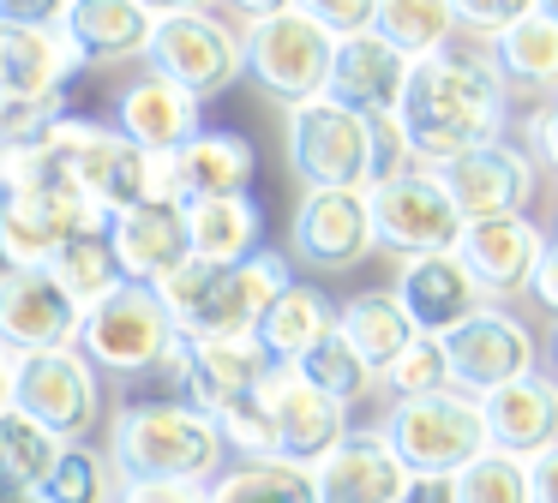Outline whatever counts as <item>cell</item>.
<instances>
[{
    "instance_id": "ee69618b",
    "label": "cell",
    "mask_w": 558,
    "mask_h": 503,
    "mask_svg": "<svg viewBox=\"0 0 558 503\" xmlns=\"http://www.w3.org/2000/svg\"><path fill=\"white\" fill-rule=\"evenodd\" d=\"M121 503H210V486H126Z\"/></svg>"
},
{
    "instance_id": "db71d44e",
    "label": "cell",
    "mask_w": 558,
    "mask_h": 503,
    "mask_svg": "<svg viewBox=\"0 0 558 503\" xmlns=\"http://www.w3.org/2000/svg\"><path fill=\"white\" fill-rule=\"evenodd\" d=\"M553 246H558V228H553Z\"/></svg>"
},
{
    "instance_id": "f6af8a7d",
    "label": "cell",
    "mask_w": 558,
    "mask_h": 503,
    "mask_svg": "<svg viewBox=\"0 0 558 503\" xmlns=\"http://www.w3.org/2000/svg\"><path fill=\"white\" fill-rule=\"evenodd\" d=\"M402 503H457V479H445V474H409Z\"/></svg>"
},
{
    "instance_id": "d4e9b609",
    "label": "cell",
    "mask_w": 558,
    "mask_h": 503,
    "mask_svg": "<svg viewBox=\"0 0 558 503\" xmlns=\"http://www.w3.org/2000/svg\"><path fill=\"white\" fill-rule=\"evenodd\" d=\"M318 503H402L409 491V467L385 450L378 431H354L330 462L313 467Z\"/></svg>"
},
{
    "instance_id": "277c9868",
    "label": "cell",
    "mask_w": 558,
    "mask_h": 503,
    "mask_svg": "<svg viewBox=\"0 0 558 503\" xmlns=\"http://www.w3.org/2000/svg\"><path fill=\"white\" fill-rule=\"evenodd\" d=\"M282 150L306 192H373L378 168V120L313 96L282 108Z\"/></svg>"
},
{
    "instance_id": "1f68e13d",
    "label": "cell",
    "mask_w": 558,
    "mask_h": 503,
    "mask_svg": "<svg viewBox=\"0 0 558 503\" xmlns=\"http://www.w3.org/2000/svg\"><path fill=\"white\" fill-rule=\"evenodd\" d=\"M373 30L385 36L402 60L421 66V60L445 54V48L457 42V7H445V0H390V7L373 12Z\"/></svg>"
},
{
    "instance_id": "b9f144b4",
    "label": "cell",
    "mask_w": 558,
    "mask_h": 503,
    "mask_svg": "<svg viewBox=\"0 0 558 503\" xmlns=\"http://www.w3.org/2000/svg\"><path fill=\"white\" fill-rule=\"evenodd\" d=\"M313 12H318V24H325L337 42H354V36L373 30V12L378 7H361V0H330V7H313Z\"/></svg>"
},
{
    "instance_id": "603a6c76",
    "label": "cell",
    "mask_w": 558,
    "mask_h": 503,
    "mask_svg": "<svg viewBox=\"0 0 558 503\" xmlns=\"http://www.w3.org/2000/svg\"><path fill=\"white\" fill-rule=\"evenodd\" d=\"M409 72H414V60H402L378 30H366V36H354V42H337L330 102L354 108V114H366V120H397Z\"/></svg>"
},
{
    "instance_id": "836d02e7",
    "label": "cell",
    "mask_w": 558,
    "mask_h": 503,
    "mask_svg": "<svg viewBox=\"0 0 558 503\" xmlns=\"http://www.w3.org/2000/svg\"><path fill=\"white\" fill-rule=\"evenodd\" d=\"M66 443L49 438L37 419H25L19 407L0 414V491H43V479L54 474Z\"/></svg>"
},
{
    "instance_id": "d6986e66",
    "label": "cell",
    "mask_w": 558,
    "mask_h": 503,
    "mask_svg": "<svg viewBox=\"0 0 558 503\" xmlns=\"http://www.w3.org/2000/svg\"><path fill=\"white\" fill-rule=\"evenodd\" d=\"M546 246H553V234H541L529 216H486V222L462 228L457 258L469 263V275L481 282V294L498 306V299H510V294H529Z\"/></svg>"
},
{
    "instance_id": "c3c4849f",
    "label": "cell",
    "mask_w": 558,
    "mask_h": 503,
    "mask_svg": "<svg viewBox=\"0 0 558 503\" xmlns=\"http://www.w3.org/2000/svg\"><path fill=\"white\" fill-rule=\"evenodd\" d=\"M7 407H13V354L0 347V414H7Z\"/></svg>"
},
{
    "instance_id": "cb8c5ba5",
    "label": "cell",
    "mask_w": 558,
    "mask_h": 503,
    "mask_svg": "<svg viewBox=\"0 0 558 503\" xmlns=\"http://www.w3.org/2000/svg\"><path fill=\"white\" fill-rule=\"evenodd\" d=\"M481 414H486L493 450L517 455V462H534L541 450L558 443V378L553 371H529V378L486 395Z\"/></svg>"
},
{
    "instance_id": "ab89813d",
    "label": "cell",
    "mask_w": 558,
    "mask_h": 503,
    "mask_svg": "<svg viewBox=\"0 0 558 503\" xmlns=\"http://www.w3.org/2000/svg\"><path fill=\"white\" fill-rule=\"evenodd\" d=\"M217 431H222V450H229L234 462H277V426H270L265 390L234 402V407H222Z\"/></svg>"
},
{
    "instance_id": "9a60e30c",
    "label": "cell",
    "mask_w": 558,
    "mask_h": 503,
    "mask_svg": "<svg viewBox=\"0 0 558 503\" xmlns=\"http://www.w3.org/2000/svg\"><path fill=\"white\" fill-rule=\"evenodd\" d=\"M265 407H270V426H277V462L306 467V474H313L318 462H330V455L354 438L349 407H337L325 390H313L294 366L270 371Z\"/></svg>"
},
{
    "instance_id": "f35d334b",
    "label": "cell",
    "mask_w": 558,
    "mask_h": 503,
    "mask_svg": "<svg viewBox=\"0 0 558 503\" xmlns=\"http://www.w3.org/2000/svg\"><path fill=\"white\" fill-rule=\"evenodd\" d=\"M457 503H534L529 462H517L505 450H486L474 467L457 474Z\"/></svg>"
},
{
    "instance_id": "60d3db41",
    "label": "cell",
    "mask_w": 558,
    "mask_h": 503,
    "mask_svg": "<svg viewBox=\"0 0 558 503\" xmlns=\"http://www.w3.org/2000/svg\"><path fill=\"white\" fill-rule=\"evenodd\" d=\"M378 390H390V402H409V395H438L450 390V359H445V342L433 335H414L409 354L378 378Z\"/></svg>"
},
{
    "instance_id": "4316f807",
    "label": "cell",
    "mask_w": 558,
    "mask_h": 503,
    "mask_svg": "<svg viewBox=\"0 0 558 503\" xmlns=\"http://www.w3.org/2000/svg\"><path fill=\"white\" fill-rule=\"evenodd\" d=\"M498 78L510 90H534L553 102L558 96V7H522V19L505 36L486 42Z\"/></svg>"
},
{
    "instance_id": "74e56055",
    "label": "cell",
    "mask_w": 558,
    "mask_h": 503,
    "mask_svg": "<svg viewBox=\"0 0 558 503\" xmlns=\"http://www.w3.org/2000/svg\"><path fill=\"white\" fill-rule=\"evenodd\" d=\"M294 371H301V378L313 383V390H325L337 407H354V402H366V395L378 390V378L366 371V359L354 354L349 342H342V330H330L325 342H318V347H313V354H306Z\"/></svg>"
},
{
    "instance_id": "681fc988",
    "label": "cell",
    "mask_w": 558,
    "mask_h": 503,
    "mask_svg": "<svg viewBox=\"0 0 558 503\" xmlns=\"http://www.w3.org/2000/svg\"><path fill=\"white\" fill-rule=\"evenodd\" d=\"M0 503H43L37 491H0Z\"/></svg>"
},
{
    "instance_id": "44dd1931",
    "label": "cell",
    "mask_w": 558,
    "mask_h": 503,
    "mask_svg": "<svg viewBox=\"0 0 558 503\" xmlns=\"http://www.w3.org/2000/svg\"><path fill=\"white\" fill-rule=\"evenodd\" d=\"M390 294H397L402 311H409L414 330L433 335V342H445V335L462 330V323H469L481 306H493L457 252H438V258H409L397 270V287H390Z\"/></svg>"
},
{
    "instance_id": "bcb514c9",
    "label": "cell",
    "mask_w": 558,
    "mask_h": 503,
    "mask_svg": "<svg viewBox=\"0 0 558 503\" xmlns=\"http://www.w3.org/2000/svg\"><path fill=\"white\" fill-rule=\"evenodd\" d=\"M529 486H534V503H558V443L529 462Z\"/></svg>"
},
{
    "instance_id": "6da1fadb",
    "label": "cell",
    "mask_w": 558,
    "mask_h": 503,
    "mask_svg": "<svg viewBox=\"0 0 558 503\" xmlns=\"http://www.w3.org/2000/svg\"><path fill=\"white\" fill-rule=\"evenodd\" d=\"M505 120H510V84L498 78L493 54L481 42L474 48L450 42L445 54L421 60L409 72V90H402L397 108V126L421 168H450L469 150L498 144Z\"/></svg>"
},
{
    "instance_id": "9c48e42d",
    "label": "cell",
    "mask_w": 558,
    "mask_h": 503,
    "mask_svg": "<svg viewBox=\"0 0 558 503\" xmlns=\"http://www.w3.org/2000/svg\"><path fill=\"white\" fill-rule=\"evenodd\" d=\"M7 36H0V102L7 108H54L85 66L61 30V7H0Z\"/></svg>"
},
{
    "instance_id": "d590c367",
    "label": "cell",
    "mask_w": 558,
    "mask_h": 503,
    "mask_svg": "<svg viewBox=\"0 0 558 503\" xmlns=\"http://www.w3.org/2000/svg\"><path fill=\"white\" fill-rule=\"evenodd\" d=\"M121 491L126 486H121V474H114L109 455L90 450V443H66L37 498L43 503H121Z\"/></svg>"
},
{
    "instance_id": "7a4b0ae2",
    "label": "cell",
    "mask_w": 558,
    "mask_h": 503,
    "mask_svg": "<svg viewBox=\"0 0 558 503\" xmlns=\"http://www.w3.org/2000/svg\"><path fill=\"white\" fill-rule=\"evenodd\" d=\"M109 462L121 486H217L222 479V431L193 402H126L109 419Z\"/></svg>"
},
{
    "instance_id": "8d00e7d4",
    "label": "cell",
    "mask_w": 558,
    "mask_h": 503,
    "mask_svg": "<svg viewBox=\"0 0 558 503\" xmlns=\"http://www.w3.org/2000/svg\"><path fill=\"white\" fill-rule=\"evenodd\" d=\"M61 228L37 216L25 198H0V270H49L61 252Z\"/></svg>"
},
{
    "instance_id": "3957f363",
    "label": "cell",
    "mask_w": 558,
    "mask_h": 503,
    "mask_svg": "<svg viewBox=\"0 0 558 503\" xmlns=\"http://www.w3.org/2000/svg\"><path fill=\"white\" fill-rule=\"evenodd\" d=\"M234 24H241V42H246V72L258 78L265 96H277L282 108L330 96L337 36L318 24L313 7H253Z\"/></svg>"
},
{
    "instance_id": "ac0fdd59",
    "label": "cell",
    "mask_w": 558,
    "mask_h": 503,
    "mask_svg": "<svg viewBox=\"0 0 558 503\" xmlns=\"http://www.w3.org/2000/svg\"><path fill=\"white\" fill-rule=\"evenodd\" d=\"M433 174L445 180V192L457 198L462 222H486V216H529L541 168H534V156L522 150V144L498 138V144H486V150H469L450 168H433Z\"/></svg>"
},
{
    "instance_id": "7bdbcfd3",
    "label": "cell",
    "mask_w": 558,
    "mask_h": 503,
    "mask_svg": "<svg viewBox=\"0 0 558 503\" xmlns=\"http://www.w3.org/2000/svg\"><path fill=\"white\" fill-rule=\"evenodd\" d=\"M529 150H534V156H541V162L558 174V96H553V102L534 108V120H529Z\"/></svg>"
},
{
    "instance_id": "5b68a950",
    "label": "cell",
    "mask_w": 558,
    "mask_h": 503,
    "mask_svg": "<svg viewBox=\"0 0 558 503\" xmlns=\"http://www.w3.org/2000/svg\"><path fill=\"white\" fill-rule=\"evenodd\" d=\"M378 438H385V450L397 455L409 474H445V479H457L462 467H474L493 450L481 402L462 395V390L390 402L385 419H378Z\"/></svg>"
},
{
    "instance_id": "8992f818",
    "label": "cell",
    "mask_w": 558,
    "mask_h": 503,
    "mask_svg": "<svg viewBox=\"0 0 558 503\" xmlns=\"http://www.w3.org/2000/svg\"><path fill=\"white\" fill-rule=\"evenodd\" d=\"M43 144L61 156L66 180H73L102 216L150 204V156L138 150L121 126H97V120H85V114H61L43 132Z\"/></svg>"
},
{
    "instance_id": "ba28073f",
    "label": "cell",
    "mask_w": 558,
    "mask_h": 503,
    "mask_svg": "<svg viewBox=\"0 0 558 503\" xmlns=\"http://www.w3.org/2000/svg\"><path fill=\"white\" fill-rule=\"evenodd\" d=\"M174 342H181V330H174L169 306L157 299V287H138V282H121L78 323V354L97 371H121V378L162 371Z\"/></svg>"
},
{
    "instance_id": "f546056e",
    "label": "cell",
    "mask_w": 558,
    "mask_h": 503,
    "mask_svg": "<svg viewBox=\"0 0 558 503\" xmlns=\"http://www.w3.org/2000/svg\"><path fill=\"white\" fill-rule=\"evenodd\" d=\"M337 330H342V342L366 359L373 378H385V371L409 354L414 335H421L409 323V311L397 306V294H354L349 306H337Z\"/></svg>"
},
{
    "instance_id": "2e32d148",
    "label": "cell",
    "mask_w": 558,
    "mask_h": 503,
    "mask_svg": "<svg viewBox=\"0 0 558 503\" xmlns=\"http://www.w3.org/2000/svg\"><path fill=\"white\" fill-rule=\"evenodd\" d=\"M85 311L61 294L49 270H0V347L7 354H54L78 347Z\"/></svg>"
},
{
    "instance_id": "7c38bea8",
    "label": "cell",
    "mask_w": 558,
    "mask_h": 503,
    "mask_svg": "<svg viewBox=\"0 0 558 503\" xmlns=\"http://www.w3.org/2000/svg\"><path fill=\"white\" fill-rule=\"evenodd\" d=\"M445 359H450V390L486 402L493 390L541 371V342L534 330L505 306H481L462 330L445 335Z\"/></svg>"
},
{
    "instance_id": "7dc6e473",
    "label": "cell",
    "mask_w": 558,
    "mask_h": 503,
    "mask_svg": "<svg viewBox=\"0 0 558 503\" xmlns=\"http://www.w3.org/2000/svg\"><path fill=\"white\" fill-rule=\"evenodd\" d=\"M529 294H534V299H541V306L558 318V246H546V258H541V270H534Z\"/></svg>"
},
{
    "instance_id": "4dcf8cb0",
    "label": "cell",
    "mask_w": 558,
    "mask_h": 503,
    "mask_svg": "<svg viewBox=\"0 0 558 503\" xmlns=\"http://www.w3.org/2000/svg\"><path fill=\"white\" fill-rule=\"evenodd\" d=\"M330 330H337V306H330L313 282H294L289 294L270 306L265 330H258V347L270 354V366H301Z\"/></svg>"
},
{
    "instance_id": "e575fe53",
    "label": "cell",
    "mask_w": 558,
    "mask_h": 503,
    "mask_svg": "<svg viewBox=\"0 0 558 503\" xmlns=\"http://www.w3.org/2000/svg\"><path fill=\"white\" fill-rule=\"evenodd\" d=\"M210 503H318L313 474L289 462H234L210 486Z\"/></svg>"
},
{
    "instance_id": "5bb4252c",
    "label": "cell",
    "mask_w": 558,
    "mask_h": 503,
    "mask_svg": "<svg viewBox=\"0 0 558 503\" xmlns=\"http://www.w3.org/2000/svg\"><path fill=\"white\" fill-rule=\"evenodd\" d=\"M289 246L318 275H349L354 263H366V252H378L366 192H301L289 216Z\"/></svg>"
},
{
    "instance_id": "ffe728a7",
    "label": "cell",
    "mask_w": 558,
    "mask_h": 503,
    "mask_svg": "<svg viewBox=\"0 0 558 503\" xmlns=\"http://www.w3.org/2000/svg\"><path fill=\"white\" fill-rule=\"evenodd\" d=\"M114 126H121L145 156H181L186 144L205 132V102L145 66L138 78H126L121 96H114Z\"/></svg>"
},
{
    "instance_id": "f1b7e54d",
    "label": "cell",
    "mask_w": 558,
    "mask_h": 503,
    "mask_svg": "<svg viewBox=\"0 0 558 503\" xmlns=\"http://www.w3.org/2000/svg\"><path fill=\"white\" fill-rule=\"evenodd\" d=\"M258 240H265V216H258V204L246 198H198L186 204V246H193V258L205 263H222V270H234V263L258 258Z\"/></svg>"
},
{
    "instance_id": "d6a6232c",
    "label": "cell",
    "mask_w": 558,
    "mask_h": 503,
    "mask_svg": "<svg viewBox=\"0 0 558 503\" xmlns=\"http://www.w3.org/2000/svg\"><path fill=\"white\" fill-rule=\"evenodd\" d=\"M49 275H54V282H61V294L73 299L78 311L102 306V299H109L114 287L126 282V275H121V258H114V246H109V234H85V240H66V246L54 252Z\"/></svg>"
},
{
    "instance_id": "f5cc1de1",
    "label": "cell",
    "mask_w": 558,
    "mask_h": 503,
    "mask_svg": "<svg viewBox=\"0 0 558 503\" xmlns=\"http://www.w3.org/2000/svg\"><path fill=\"white\" fill-rule=\"evenodd\" d=\"M0 36H7V19H0Z\"/></svg>"
},
{
    "instance_id": "484cf974",
    "label": "cell",
    "mask_w": 558,
    "mask_h": 503,
    "mask_svg": "<svg viewBox=\"0 0 558 503\" xmlns=\"http://www.w3.org/2000/svg\"><path fill=\"white\" fill-rule=\"evenodd\" d=\"M61 30L66 42L90 60H145L150 54V30H157V7H138V0H78L61 7Z\"/></svg>"
},
{
    "instance_id": "816d5d0a",
    "label": "cell",
    "mask_w": 558,
    "mask_h": 503,
    "mask_svg": "<svg viewBox=\"0 0 558 503\" xmlns=\"http://www.w3.org/2000/svg\"><path fill=\"white\" fill-rule=\"evenodd\" d=\"M0 120H7V102H0Z\"/></svg>"
},
{
    "instance_id": "f907efd6",
    "label": "cell",
    "mask_w": 558,
    "mask_h": 503,
    "mask_svg": "<svg viewBox=\"0 0 558 503\" xmlns=\"http://www.w3.org/2000/svg\"><path fill=\"white\" fill-rule=\"evenodd\" d=\"M553 359H558V330H553Z\"/></svg>"
},
{
    "instance_id": "e0dca14e",
    "label": "cell",
    "mask_w": 558,
    "mask_h": 503,
    "mask_svg": "<svg viewBox=\"0 0 558 503\" xmlns=\"http://www.w3.org/2000/svg\"><path fill=\"white\" fill-rule=\"evenodd\" d=\"M289 287H294V275H289V258H282V252H258V258L234 263V270H217L205 311H198V318L186 323V335L258 342V330H265L270 306H277V299L289 294Z\"/></svg>"
},
{
    "instance_id": "7402d4cb",
    "label": "cell",
    "mask_w": 558,
    "mask_h": 503,
    "mask_svg": "<svg viewBox=\"0 0 558 503\" xmlns=\"http://www.w3.org/2000/svg\"><path fill=\"white\" fill-rule=\"evenodd\" d=\"M109 246L121 258V275L138 287H157L193 258L186 246V204H138L109 216Z\"/></svg>"
},
{
    "instance_id": "52a82bcc",
    "label": "cell",
    "mask_w": 558,
    "mask_h": 503,
    "mask_svg": "<svg viewBox=\"0 0 558 503\" xmlns=\"http://www.w3.org/2000/svg\"><path fill=\"white\" fill-rule=\"evenodd\" d=\"M150 72H162L169 84L205 96H222L234 78L246 72V42L241 24L222 12H198V7H157V30H150Z\"/></svg>"
},
{
    "instance_id": "8fae6325",
    "label": "cell",
    "mask_w": 558,
    "mask_h": 503,
    "mask_svg": "<svg viewBox=\"0 0 558 503\" xmlns=\"http://www.w3.org/2000/svg\"><path fill=\"white\" fill-rule=\"evenodd\" d=\"M13 407L37 419L49 438L85 443L102 414V378L78 347H54V354H19L13 359Z\"/></svg>"
},
{
    "instance_id": "4fadbf2b",
    "label": "cell",
    "mask_w": 558,
    "mask_h": 503,
    "mask_svg": "<svg viewBox=\"0 0 558 503\" xmlns=\"http://www.w3.org/2000/svg\"><path fill=\"white\" fill-rule=\"evenodd\" d=\"M270 354L258 342H222V335H181L169 354V366H162V378L181 383V402H193L198 414L217 419L222 407L246 402V395H258L270 383Z\"/></svg>"
},
{
    "instance_id": "83f0119b",
    "label": "cell",
    "mask_w": 558,
    "mask_h": 503,
    "mask_svg": "<svg viewBox=\"0 0 558 503\" xmlns=\"http://www.w3.org/2000/svg\"><path fill=\"white\" fill-rule=\"evenodd\" d=\"M174 174H181V198L198 204V198H241L258 174V150L246 132H222V126H205L181 156H174Z\"/></svg>"
},
{
    "instance_id": "30bf717a",
    "label": "cell",
    "mask_w": 558,
    "mask_h": 503,
    "mask_svg": "<svg viewBox=\"0 0 558 503\" xmlns=\"http://www.w3.org/2000/svg\"><path fill=\"white\" fill-rule=\"evenodd\" d=\"M373 204V228H378V246L397 252L402 263L409 258H438V252H457L462 246V210L457 198L445 192V180L433 168H402V174L378 180L366 192Z\"/></svg>"
}]
</instances>
